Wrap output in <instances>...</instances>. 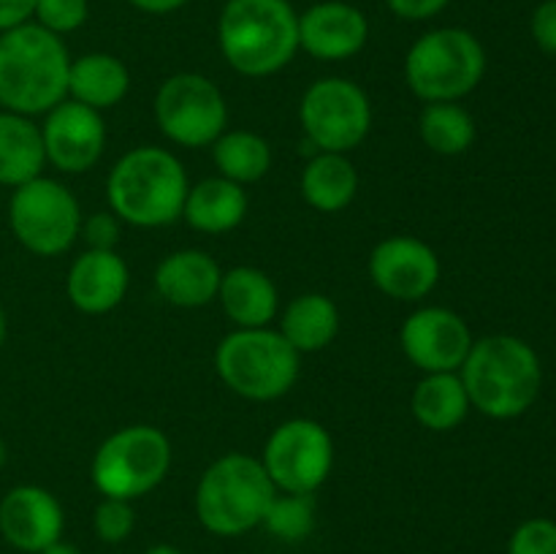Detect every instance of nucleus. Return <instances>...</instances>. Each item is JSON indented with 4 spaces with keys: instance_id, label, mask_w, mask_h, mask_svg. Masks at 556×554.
Returning <instances> with one entry per match:
<instances>
[{
    "instance_id": "f257e3e1",
    "label": "nucleus",
    "mask_w": 556,
    "mask_h": 554,
    "mask_svg": "<svg viewBox=\"0 0 556 554\" xmlns=\"http://www.w3.org/2000/svg\"><path fill=\"white\" fill-rule=\"evenodd\" d=\"M459 375L470 405L497 421L525 416L543 386L541 356L516 335H489L472 342Z\"/></svg>"
},
{
    "instance_id": "f03ea898",
    "label": "nucleus",
    "mask_w": 556,
    "mask_h": 554,
    "mask_svg": "<svg viewBox=\"0 0 556 554\" xmlns=\"http://www.w3.org/2000/svg\"><path fill=\"white\" fill-rule=\"evenodd\" d=\"M71 54L36 22L0 33V109L38 117L68 98Z\"/></svg>"
},
{
    "instance_id": "7ed1b4c3",
    "label": "nucleus",
    "mask_w": 556,
    "mask_h": 554,
    "mask_svg": "<svg viewBox=\"0 0 556 554\" xmlns=\"http://www.w3.org/2000/svg\"><path fill=\"white\" fill-rule=\"evenodd\" d=\"M188 190L182 161L155 144L125 152L106 179L109 210L136 228H161L179 221Z\"/></svg>"
},
{
    "instance_id": "20e7f679",
    "label": "nucleus",
    "mask_w": 556,
    "mask_h": 554,
    "mask_svg": "<svg viewBox=\"0 0 556 554\" xmlns=\"http://www.w3.org/2000/svg\"><path fill=\"white\" fill-rule=\"evenodd\" d=\"M217 43L237 74L271 76L296 58L299 14L291 0H226Z\"/></svg>"
},
{
    "instance_id": "39448f33",
    "label": "nucleus",
    "mask_w": 556,
    "mask_h": 554,
    "mask_svg": "<svg viewBox=\"0 0 556 554\" xmlns=\"http://www.w3.org/2000/svg\"><path fill=\"white\" fill-rule=\"evenodd\" d=\"M277 489L264 465L244 451L223 454L201 473L195 516L212 536L237 538L264 525Z\"/></svg>"
},
{
    "instance_id": "423d86ee",
    "label": "nucleus",
    "mask_w": 556,
    "mask_h": 554,
    "mask_svg": "<svg viewBox=\"0 0 556 554\" xmlns=\"http://www.w3.org/2000/svg\"><path fill=\"white\" fill-rule=\"evenodd\" d=\"M486 74V49L465 27H434L416 38L405 58V81L424 103L470 96Z\"/></svg>"
},
{
    "instance_id": "0eeeda50",
    "label": "nucleus",
    "mask_w": 556,
    "mask_h": 554,
    "mask_svg": "<svg viewBox=\"0 0 556 554\" xmlns=\"http://www.w3.org/2000/svg\"><path fill=\"white\" fill-rule=\"evenodd\" d=\"M299 353L271 326L233 329L215 351V369L233 394L253 402L280 400L299 380Z\"/></svg>"
},
{
    "instance_id": "6e6552de",
    "label": "nucleus",
    "mask_w": 556,
    "mask_h": 554,
    "mask_svg": "<svg viewBox=\"0 0 556 554\" xmlns=\"http://www.w3.org/2000/svg\"><path fill=\"white\" fill-rule=\"evenodd\" d=\"M172 470V440L152 424H130L98 445L90 478L101 498H144Z\"/></svg>"
},
{
    "instance_id": "1a4fd4ad",
    "label": "nucleus",
    "mask_w": 556,
    "mask_h": 554,
    "mask_svg": "<svg viewBox=\"0 0 556 554\" xmlns=\"http://www.w3.org/2000/svg\"><path fill=\"white\" fill-rule=\"evenodd\" d=\"M81 221L79 201L58 179L41 174L11 190L9 226L27 253L41 259L65 253L79 239Z\"/></svg>"
},
{
    "instance_id": "9d476101",
    "label": "nucleus",
    "mask_w": 556,
    "mask_h": 554,
    "mask_svg": "<svg viewBox=\"0 0 556 554\" xmlns=\"http://www.w3.org/2000/svg\"><path fill=\"white\" fill-rule=\"evenodd\" d=\"M299 123L318 152H351L372 128V103L364 87L342 76H326L304 90Z\"/></svg>"
},
{
    "instance_id": "9b49d317",
    "label": "nucleus",
    "mask_w": 556,
    "mask_h": 554,
    "mask_svg": "<svg viewBox=\"0 0 556 554\" xmlns=\"http://www.w3.org/2000/svg\"><path fill=\"white\" fill-rule=\"evenodd\" d=\"M155 123L174 144L190 150L212 147L228 125L226 96L204 74L179 71L157 87Z\"/></svg>"
},
{
    "instance_id": "f8f14e48",
    "label": "nucleus",
    "mask_w": 556,
    "mask_h": 554,
    "mask_svg": "<svg viewBox=\"0 0 556 554\" xmlns=\"http://www.w3.org/2000/svg\"><path fill=\"white\" fill-rule=\"evenodd\" d=\"M261 465L277 492L315 494L334 467V440L315 418H288L266 440Z\"/></svg>"
},
{
    "instance_id": "ddd939ff",
    "label": "nucleus",
    "mask_w": 556,
    "mask_h": 554,
    "mask_svg": "<svg viewBox=\"0 0 556 554\" xmlns=\"http://www.w3.org/2000/svg\"><path fill=\"white\" fill-rule=\"evenodd\" d=\"M472 342L467 320L434 304L407 315L400 329L402 351L421 373H459Z\"/></svg>"
},
{
    "instance_id": "4468645a",
    "label": "nucleus",
    "mask_w": 556,
    "mask_h": 554,
    "mask_svg": "<svg viewBox=\"0 0 556 554\" xmlns=\"http://www.w3.org/2000/svg\"><path fill=\"white\" fill-rule=\"evenodd\" d=\"M369 277L375 288L396 302H418L440 282V259L424 239L394 234L369 253Z\"/></svg>"
},
{
    "instance_id": "2eb2a0df",
    "label": "nucleus",
    "mask_w": 556,
    "mask_h": 554,
    "mask_svg": "<svg viewBox=\"0 0 556 554\" xmlns=\"http://www.w3.org/2000/svg\"><path fill=\"white\" fill-rule=\"evenodd\" d=\"M41 139L47 163L65 174H85L101 161L106 123L101 112L65 98L52 112L43 114Z\"/></svg>"
},
{
    "instance_id": "dca6fc26",
    "label": "nucleus",
    "mask_w": 556,
    "mask_h": 554,
    "mask_svg": "<svg viewBox=\"0 0 556 554\" xmlns=\"http://www.w3.org/2000/svg\"><path fill=\"white\" fill-rule=\"evenodd\" d=\"M65 514L60 500L36 483H20L0 500V536L16 552L38 554L63 538Z\"/></svg>"
},
{
    "instance_id": "f3484780",
    "label": "nucleus",
    "mask_w": 556,
    "mask_h": 554,
    "mask_svg": "<svg viewBox=\"0 0 556 554\" xmlns=\"http://www.w3.org/2000/svg\"><path fill=\"white\" fill-rule=\"evenodd\" d=\"M369 20L358 5L324 0L299 14V49L324 63L351 60L367 47Z\"/></svg>"
},
{
    "instance_id": "a211bd4d",
    "label": "nucleus",
    "mask_w": 556,
    "mask_h": 554,
    "mask_svg": "<svg viewBox=\"0 0 556 554\" xmlns=\"http://www.w3.org/2000/svg\"><path fill=\"white\" fill-rule=\"evenodd\" d=\"M130 286L128 264L117 250H90L76 255L65 277V291L79 313H112Z\"/></svg>"
},
{
    "instance_id": "6ab92c4d",
    "label": "nucleus",
    "mask_w": 556,
    "mask_h": 554,
    "mask_svg": "<svg viewBox=\"0 0 556 554\" xmlns=\"http://www.w3.org/2000/svg\"><path fill=\"white\" fill-rule=\"evenodd\" d=\"M220 277V264L210 253H204V250H174V253H168L157 264L155 291L174 307H206L212 299H217Z\"/></svg>"
},
{
    "instance_id": "aec40b11",
    "label": "nucleus",
    "mask_w": 556,
    "mask_h": 554,
    "mask_svg": "<svg viewBox=\"0 0 556 554\" xmlns=\"http://www.w3.org/2000/svg\"><path fill=\"white\" fill-rule=\"evenodd\" d=\"M217 302L223 313L237 324V329H261L271 326L280 310V291L266 272L255 266H233L223 272Z\"/></svg>"
},
{
    "instance_id": "412c9836",
    "label": "nucleus",
    "mask_w": 556,
    "mask_h": 554,
    "mask_svg": "<svg viewBox=\"0 0 556 554\" xmlns=\"http://www.w3.org/2000/svg\"><path fill=\"white\" fill-rule=\"evenodd\" d=\"M248 190L226 177H206L190 185L182 217L201 234H228L248 217Z\"/></svg>"
},
{
    "instance_id": "4be33fe9",
    "label": "nucleus",
    "mask_w": 556,
    "mask_h": 554,
    "mask_svg": "<svg viewBox=\"0 0 556 554\" xmlns=\"http://www.w3.org/2000/svg\"><path fill=\"white\" fill-rule=\"evenodd\" d=\"M47 166L41 125L25 114L0 109V185L20 188L41 177Z\"/></svg>"
},
{
    "instance_id": "5701e85b",
    "label": "nucleus",
    "mask_w": 556,
    "mask_h": 554,
    "mask_svg": "<svg viewBox=\"0 0 556 554\" xmlns=\"http://www.w3.org/2000/svg\"><path fill=\"white\" fill-rule=\"evenodd\" d=\"M130 90V71L119 58L109 52H87L71 58L68 98L96 112L117 106Z\"/></svg>"
},
{
    "instance_id": "b1692460",
    "label": "nucleus",
    "mask_w": 556,
    "mask_h": 554,
    "mask_svg": "<svg viewBox=\"0 0 556 554\" xmlns=\"http://www.w3.org/2000/svg\"><path fill=\"white\" fill-rule=\"evenodd\" d=\"M340 307L326 293H302L280 313V335L302 356L329 348L340 335Z\"/></svg>"
},
{
    "instance_id": "393cba45",
    "label": "nucleus",
    "mask_w": 556,
    "mask_h": 554,
    "mask_svg": "<svg viewBox=\"0 0 556 554\" xmlns=\"http://www.w3.org/2000/svg\"><path fill=\"white\" fill-rule=\"evenodd\" d=\"M413 416L429 432H451L472 411L459 373H424L413 389Z\"/></svg>"
},
{
    "instance_id": "a878e982",
    "label": "nucleus",
    "mask_w": 556,
    "mask_h": 554,
    "mask_svg": "<svg viewBox=\"0 0 556 554\" xmlns=\"http://www.w3.org/2000/svg\"><path fill=\"white\" fill-rule=\"evenodd\" d=\"M358 172L345 152H318L302 172V196L313 210L342 212L358 193Z\"/></svg>"
},
{
    "instance_id": "bb28decb",
    "label": "nucleus",
    "mask_w": 556,
    "mask_h": 554,
    "mask_svg": "<svg viewBox=\"0 0 556 554\" xmlns=\"http://www.w3.org/2000/svg\"><path fill=\"white\" fill-rule=\"evenodd\" d=\"M212 161H215L217 174L237 185H253L269 174L271 161V144L255 130H223L215 141H212Z\"/></svg>"
},
{
    "instance_id": "cd10ccee",
    "label": "nucleus",
    "mask_w": 556,
    "mask_h": 554,
    "mask_svg": "<svg viewBox=\"0 0 556 554\" xmlns=\"http://www.w3.org/2000/svg\"><path fill=\"white\" fill-rule=\"evenodd\" d=\"M418 136L432 152L445 158L462 155L476 141V119L462 103H424L418 114Z\"/></svg>"
},
{
    "instance_id": "c85d7f7f",
    "label": "nucleus",
    "mask_w": 556,
    "mask_h": 554,
    "mask_svg": "<svg viewBox=\"0 0 556 554\" xmlns=\"http://www.w3.org/2000/svg\"><path fill=\"white\" fill-rule=\"evenodd\" d=\"M261 527L286 543L304 541L315 530V494L277 492Z\"/></svg>"
},
{
    "instance_id": "c756f323",
    "label": "nucleus",
    "mask_w": 556,
    "mask_h": 554,
    "mask_svg": "<svg viewBox=\"0 0 556 554\" xmlns=\"http://www.w3.org/2000/svg\"><path fill=\"white\" fill-rule=\"evenodd\" d=\"M136 527V511L130 500L101 498V503L92 511V532L103 543L128 541Z\"/></svg>"
},
{
    "instance_id": "7c9ffc66",
    "label": "nucleus",
    "mask_w": 556,
    "mask_h": 554,
    "mask_svg": "<svg viewBox=\"0 0 556 554\" xmlns=\"http://www.w3.org/2000/svg\"><path fill=\"white\" fill-rule=\"evenodd\" d=\"M87 14H90L87 0H38L36 11H33V22L63 38L68 33L79 30L87 22Z\"/></svg>"
},
{
    "instance_id": "2f4dec72",
    "label": "nucleus",
    "mask_w": 556,
    "mask_h": 554,
    "mask_svg": "<svg viewBox=\"0 0 556 554\" xmlns=\"http://www.w3.org/2000/svg\"><path fill=\"white\" fill-rule=\"evenodd\" d=\"M508 554H556V521L548 516L521 521L510 536Z\"/></svg>"
},
{
    "instance_id": "473e14b6",
    "label": "nucleus",
    "mask_w": 556,
    "mask_h": 554,
    "mask_svg": "<svg viewBox=\"0 0 556 554\" xmlns=\"http://www.w3.org/2000/svg\"><path fill=\"white\" fill-rule=\"evenodd\" d=\"M119 231H123V221H119L112 210H106L87 215L85 221H81L79 237H85L90 250H117Z\"/></svg>"
},
{
    "instance_id": "72a5a7b5",
    "label": "nucleus",
    "mask_w": 556,
    "mask_h": 554,
    "mask_svg": "<svg viewBox=\"0 0 556 554\" xmlns=\"http://www.w3.org/2000/svg\"><path fill=\"white\" fill-rule=\"evenodd\" d=\"M530 33L541 52L556 54V0L538 3V9L532 11Z\"/></svg>"
},
{
    "instance_id": "f704fd0d",
    "label": "nucleus",
    "mask_w": 556,
    "mask_h": 554,
    "mask_svg": "<svg viewBox=\"0 0 556 554\" xmlns=\"http://www.w3.org/2000/svg\"><path fill=\"white\" fill-rule=\"evenodd\" d=\"M448 3L451 0H386L391 14L407 22L432 20V16H438L440 11H445V5Z\"/></svg>"
},
{
    "instance_id": "c9c22d12",
    "label": "nucleus",
    "mask_w": 556,
    "mask_h": 554,
    "mask_svg": "<svg viewBox=\"0 0 556 554\" xmlns=\"http://www.w3.org/2000/svg\"><path fill=\"white\" fill-rule=\"evenodd\" d=\"M38 0H0V33L33 22Z\"/></svg>"
},
{
    "instance_id": "e433bc0d",
    "label": "nucleus",
    "mask_w": 556,
    "mask_h": 554,
    "mask_svg": "<svg viewBox=\"0 0 556 554\" xmlns=\"http://www.w3.org/2000/svg\"><path fill=\"white\" fill-rule=\"evenodd\" d=\"M128 3L134 5V9L144 11V14L161 16V14H172V11H179L188 0H128Z\"/></svg>"
},
{
    "instance_id": "4c0bfd02",
    "label": "nucleus",
    "mask_w": 556,
    "mask_h": 554,
    "mask_svg": "<svg viewBox=\"0 0 556 554\" xmlns=\"http://www.w3.org/2000/svg\"><path fill=\"white\" fill-rule=\"evenodd\" d=\"M38 554H81V549L60 538V541H54L52 546H47V549H43V552H38Z\"/></svg>"
},
{
    "instance_id": "58836bf2",
    "label": "nucleus",
    "mask_w": 556,
    "mask_h": 554,
    "mask_svg": "<svg viewBox=\"0 0 556 554\" xmlns=\"http://www.w3.org/2000/svg\"><path fill=\"white\" fill-rule=\"evenodd\" d=\"M144 554H185V552L179 546H174V543H155V546L147 549Z\"/></svg>"
},
{
    "instance_id": "ea45409f",
    "label": "nucleus",
    "mask_w": 556,
    "mask_h": 554,
    "mask_svg": "<svg viewBox=\"0 0 556 554\" xmlns=\"http://www.w3.org/2000/svg\"><path fill=\"white\" fill-rule=\"evenodd\" d=\"M5 335H9V320H5V313H3V307H0V348H3V342H5Z\"/></svg>"
},
{
    "instance_id": "a19ab883",
    "label": "nucleus",
    "mask_w": 556,
    "mask_h": 554,
    "mask_svg": "<svg viewBox=\"0 0 556 554\" xmlns=\"http://www.w3.org/2000/svg\"><path fill=\"white\" fill-rule=\"evenodd\" d=\"M5 462H9V445H5V440L0 438V470L5 467Z\"/></svg>"
}]
</instances>
